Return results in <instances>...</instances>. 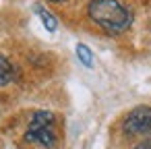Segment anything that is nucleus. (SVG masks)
Returning a JSON list of instances; mask_svg holds the SVG:
<instances>
[{
	"label": "nucleus",
	"mask_w": 151,
	"mask_h": 149,
	"mask_svg": "<svg viewBox=\"0 0 151 149\" xmlns=\"http://www.w3.org/2000/svg\"><path fill=\"white\" fill-rule=\"evenodd\" d=\"M87 15L95 25H99L110 35L124 33L132 23L130 11L116 0H91L87 6Z\"/></svg>",
	"instance_id": "1"
},
{
	"label": "nucleus",
	"mask_w": 151,
	"mask_h": 149,
	"mask_svg": "<svg viewBox=\"0 0 151 149\" xmlns=\"http://www.w3.org/2000/svg\"><path fill=\"white\" fill-rule=\"evenodd\" d=\"M56 116L48 110H37L31 116V122L25 132V141L29 143H40L44 147H54L56 145Z\"/></svg>",
	"instance_id": "2"
},
{
	"label": "nucleus",
	"mask_w": 151,
	"mask_h": 149,
	"mask_svg": "<svg viewBox=\"0 0 151 149\" xmlns=\"http://www.w3.org/2000/svg\"><path fill=\"white\" fill-rule=\"evenodd\" d=\"M124 132L130 137H143L151 132V108L149 106H137L128 112L122 124Z\"/></svg>",
	"instance_id": "3"
},
{
	"label": "nucleus",
	"mask_w": 151,
	"mask_h": 149,
	"mask_svg": "<svg viewBox=\"0 0 151 149\" xmlns=\"http://www.w3.org/2000/svg\"><path fill=\"white\" fill-rule=\"evenodd\" d=\"M15 79V68H13V64L0 54V87L2 85H9L11 81Z\"/></svg>",
	"instance_id": "4"
},
{
	"label": "nucleus",
	"mask_w": 151,
	"mask_h": 149,
	"mask_svg": "<svg viewBox=\"0 0 151 149\" xmlns=\"http://www.w3.org/2000/svg\"><path fill=\"white\" fill-rule=\"evenodd\" d=\"M35 9V13H37V17L42 19V23H44V27L48 29V31H56V27H58V21H56V17L52 15V13H48L44 6H40V4H35L33 6Z\"/></svg>",
	"instance_id": "5"
},
{
	"label": "nucleus",
	"mask_w": 151,
	"mask_h": 149,
	"mask_svg": "<svg viewBox=\"0 0 151 149\" xmlns=\"http://www.w3.org/2000/svg\"><path fill=\"white\" fill-rule=\"evenodd\" d=\"M77 56H79V60H81L87 68L93 66V52H91L85 44H77Z\"/></svg>",
	"instance_id": "6"
},
{
	"label": "nucleus",
	"mask_w": 151,
	"mask_h": 149,
	"mask_svg": "<svg viewBox=\"0 0 151 149\" xmlns=\"http://www.w3.org/2000/svg\"><path fill=\"white\" fill-rule=\"evenodd\" d=\"M137 149H151V139H149V141H143V143H139V145H137Z\"/></svg>",
	"instance_id": "7"
},
{
	"label": "nucleus",
	"mask_w": 151,
	"mask_h": 149,
	"mask_svg": "<svg viewBox=\"0 0 151 149\" xmlns=\"http://www.w3.org/2000/svg\"><path fill=\"white\" fill-rule=\"evenodd\" d=\"M52 2H62V0H52Z\"/></svg>",
	"instance_id": "8"
}]
</instances>
